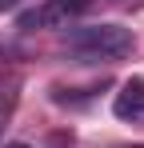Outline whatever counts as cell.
Here are the masks:
<instances>
[{
  "label": "cell",
  "instance_id": "obj_5",
  "mask_svg": "<svg viewBox=\"0 0 144 148\" xmlns=\"http://www.w3.org/2000/svg\"><path fill=\"white\" fill-rule=\"evenodd\" d=\"M12 148H24V144H12Z\"/></svg>",
  "mask_w": 144,
  "mask_h": 148
},
{
  "label": "cell",
  "instance_id": "obj_4",
  "mask_svg": "<svg viewBox=\"0 0 144 148\" xmlns=\"http://www.w3.org/2000/svg\"><path fill=\"white\" fill-rule=\"evenodd\" d=\"M4 4H8V0H0V8H4Z\"/></svg>",
  "mask_w": 144,
  "mask_h": 148
},
{
  "label": "cell",
  "instance_id": "obj_1",
  "mask_svg": "<svg viewBox=\"0 0 144 148\" xmlns=\"http://www.w3.org/2000/svg\"><path fill=\"white\" fill-rule=\"evenodd\" d=\"M64 48L80 60V64H100V60H120L136 48L132 28L124 24H84L64 32Z\"/></svg>",
  "mask_w": 144,
  "mask_h": 148
},
{
  "label": "cell",
  "instance_id": "obj_3",
  "mask_svg": "<svg viewBox=\"0 0 144 148\" xmlns=\"http://www.w3.org/2000/svg\"><path fill=\"white\" fill-rule=\"evenodd\" d=\"M88 4H92V0H48V12H52L56 20H64V16H80Z\"/></svg>",
  "mask_w": 144,
  "mask_h": 148
},
{
  "label": "cell",
  "instance_id": "obj_2",
  "mask_svg": "<svg viewBox=\"0 0 144 148\" xmlns=\"http://www.w3.org/2000/svg\"><path fill=\"white\" fill-rule=\"evenodd\" d=\"M116 116L120 120H136V116H144V80H128L124 88L116 92Z\"/></svg>",
  "mask_w": 144,
  "mask_h": 148
}]
</instances>
